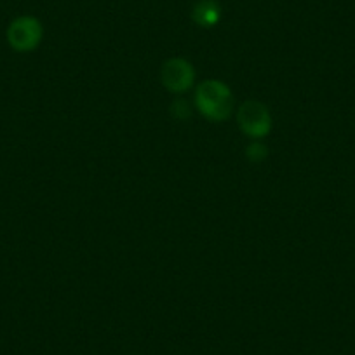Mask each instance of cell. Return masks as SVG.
Listing matches in <instances>:
<instances>
[{"label":"cell","instance_id":"4","mask_svg":"<svg viewBox=\"0 0 355 355\" xmlns=\"http://www.w3.org/2000/svg\"><path fill=\"white\" fill-rule=\"evenodd\" d=\"M160 78H162V84L169 89L171 93L180 94L192 87L193 80H196V70L187 60L173 58V60H167L162 64Z\"/></svg>","mask_w":355,"mask_h":355},{"label":"cell","instance_id":"6","mask_svg":"<svg viewBox=\"0 0 355 355\" xmlns=\"http://www.w3.org/2000/svg\"><path fill=\"white\" fill-rule=\"evenodd\" d=\"M266 155H268V148H266V145H263V143L259 141L251 143V145L245 148V157H248L251 162H261V160L266 159Z\"/></svg>","mask_w":355,"mask_h":355},{"label":"cell","instance_id":"7","mask_svg":"<svg viewBox=\"0 0 355 355\" xmlns=\"http://www.w3.org/2000/svg\"><path fill=\"white\" fill-rule=\"evenodd\" d=\"M171 112L178 121H187L190 117V105L185 100H178L171 105Z\"/></svg>","mask_w":355,"mask_h":355},{"label":"cell","instance_id":"2","mask_svg":"<svg viewBox=\"0 0 355 355\" xmlns=\"http://www.w3.org/2000/svg\"><path fill=\"white\" fill-rule=\"evenodd\" d=\"M237 124L248 138L261 139L272 131V115L259 101H245L237 112Z\"/></svg>","mask_w":355,"mask_h":355},{"label":"cell","instance_id":"5","mask_svg":"<svg viewBox=\"0 0 355 355\" xmlns=\"http://www.w3.org/2000/svg\"><path fill=\"white\" fill-rule=\"evenodd\" d=\"M193 19L200 26H213L220 19V8L211 0H204L193 9Z\"/></svg>","mask_w":355,"mask_h":355},{"label":"cell","instance_id":"3","mask_svg":"<svg viewBox=\"0 0 355 355\" xmlns=\"http://www.w3.org/2000/svg\"><path fill=\"white\" fill-rule=\"evenodd\" d=\"M42 40V26L35 18H18L8 28V42L18 53H30Z\"/></svg>","mask_w":355,"mask_h":355},{"label":"cell","instance_id":"1","mask_svg":"<svg viewBox=\"0 0 355 355\" xmlns=\"http://www.w3.org/2000/svg\"><path fill=\"white\" fill-rule=\"evenodd\" d=\"M196 105L206 119L223 122L234 112V94L221 80H206L197 87Z\"/></svg>","mask_w":355,"mask_h":355}]
</instances>
